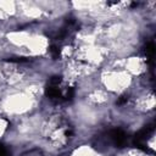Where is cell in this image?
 Returning <instances> with one entry per match:
<instances>
[{
	"instance_id": "6da1fadb",
	"label": "cell",
	"mask_w": 156,
	"mask_h": 156,
	"mask_svg": "<svg viewBox=\"0 0 156 156\" xmlns=\"http://www.w3.org/2000/svg\"><path fill=\"white\" fill-rule=\"evenodd\" d=\"M110 139L118 147H123L126 145V141H127L126 133L123 130H121V129H113V130H111L110 132Z\"/></svg>"
},
{
	"instance_id": "7a4b0ae2",
	"label": "cell",
	"mask_w": 156,
	"mask_h": 156,
	"mask_svg": "<svg viewBox=\"0 0 156 156\" xmlns=\"http://www.w3.org/2000/svg\"><path fill=\"white\" fill-rule=\"evenodd\" d=\"M45 95L51 99V100H61L63 99L62 98V94H61V90L58 89V84H48L46 89H45Z\"/></svg>"
},
{
	"instance_id": "3957f363",
	"label": "cell",
	"mask_w": 156,
	"mask_h": 156,
	"mask_svg": "<svg viewBox=\"0 0 156 156\" xmlns=\"http://www.w3.org/2000/svg\"><path fill=\"white\" fill-rule=\"evenodd\" d=\"M154 54H155V45H154L152 41H150V43L146 45V48H145V55H146V57H147L149 60H152Z\"/></svg>"
},
{
	"instance_id": "277c9868",
	"label": "cell",
	"mask_w": 156,
	"mask_h": 156,
	"mask_svg": "<svg viewBox=\"0 0 156 156\" xmlns=\"http://www.w3.org/2000/svg\"><path fill=\"white\" fill-rule=\"evenodd\" d=\"M50 54H51V56H52L54 60H57L60 57V49H58V46L51 45L50 46Z\"/></svg>"
},
{
	"instance_id": "5b68a950",
	"label": "cell",
	"mask_w": 156,
	"mask_h": 156,
	"mask_svg": "<svg viewBox=\"0 0 156 156\" xmlns=\"http://www.w3.org/2000/svg\"><path fill=\"white\" fill-rule=\"evenodd\" d=\"M5 61L12 62V63H22V62H27L28 58H26V57H9V58H6Z\"/></svg>"
},
{
	"instance_id": "8992f818",
	"label": "cell",
	"mask_w": 156,
	"mask_h": 156,
	"mask_svg": "<svg viewBox=\"0 0 156 156\" xmlns=\"http://www.w3.org/2000/svg\"><path fill=\"white\" fill-rule=\"evenodd\" d=\"M0 156H11L10 150L1 143H0Z\"/></svg>"
},
{
	"instance_id": "52a82bcc",
	"label": "cell",
	"mask_w": 156,
	"mask_h": 156,
	"mask_svg": "<svg viewBox=\"0 0 156 156\" xmlns=\"http://www.w3.org/2000/svg\"><path fill=\"white\" fill-rule=\"evenodd\" d=\"M128 101V96L127 95H123V96H121L118 100H117V105H123V104H126Z\"/></svg>"
}]
</instances>
